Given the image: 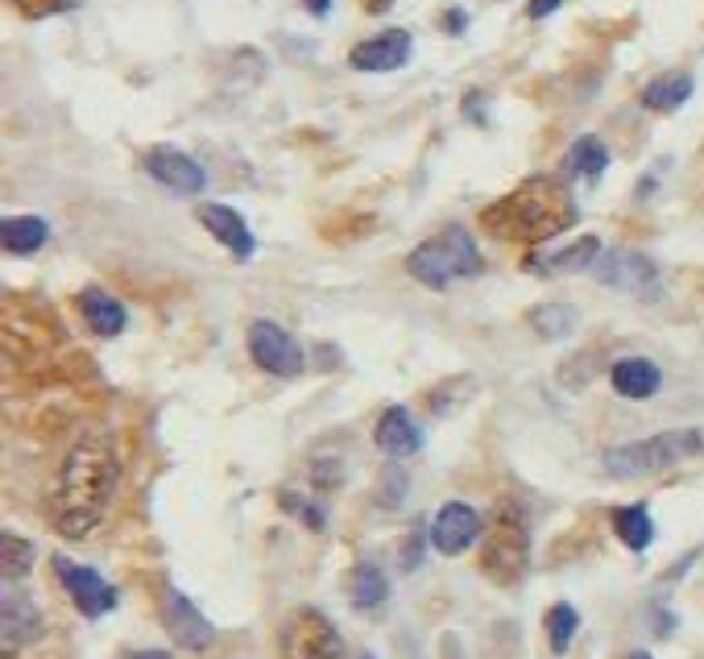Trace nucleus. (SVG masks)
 <instances>
[{
  "mask_svg": "<svg viewBox=\"0 0 704 659\" xmlns=\"http://www.w3.org/2000/svg\"><path fill=\"white\" fill-rule=\"evenodd\" d=\"M448 30H452V33L465 30V13H460V9H452V13H448Z\"/></svg>",
  "mask_w": 704,
  "mask_h": 659,
  "instance_id": "obj_32",
  "label": "nucleus"
},
{
  "mask_svg": "<svg viewBox=\"0 0 704 659\" xmlns=\"http://www.w3.org/2000/svg\"><path fill=\"white\" fill-rule=\"evenodd\" d=\"M601 241L596 236H580L572 241L568 250H555V253H531L527 257V270L539 274V278H560V274H580V270H593L601 262Z\"/></svg>",
  "mask_w": 704,
  "mask_h": 659,
  "instance_id": "obj_15",
  "label": "nucleus"
},
{
  "mask_svg": "<svg viewBox=\"0 0 704 659\" xmlns=\"http://www.w3.org/2000/svg\"><path fill=\"white\" fill-rule=\"evenodd\" d=\"M200 220H204L207 233L216 236L220 245L233 253L236 262H249L253 250H257V241H253L249 224H245V216H241L236 207H228V204H204V207H200Z\"/></svg>",
  "mask_w": 704,
  "mask_h": 659,
  "instance_id": "obj_16",
  "label": "nucleus"
},
{
  "mask_svg": "<svg viewBox=\"0 0 704 659\" xmlns=\"http://www.w3.org/2000/svg\"><path fill=\"white\" fill-rule=\"evenodd\" d=\"M145 171L154 174V183L171 187L174 195H200L207 187V171L191 154L174 150V145H154L145 154Z\"/></svg>",
  "mask_w": 704,
  "mask_h": 659,
  "instance_id": "obj_12",
  "label": "nucleus"
},
{
  "mask_svg": "<svg viewBox=\"0 0 704 659\" xmlns=\"http://www.w3.org/2000/svg\"><path fill=\"white\" fill-rule=\"evenodd\" d=\"M481 224L493 236H506L518 245H548L551 236L568 233L577 224V204L555 179H527L506 200L489 204L481 212Z\"/></svg>",
  "mask_w": 704,
  "mask_h": 659,
  "instance_id": "obj_2",
  "label": "nucleus"
},
{
  "mask_svg": "<svg viewBox=\"0 0 704 659\" xmlns=\"http://www.w3.org/2000/svg\"><path fill=\"white\" fill-rule=\"evenodd\" d=\"M622 659H651V651H630V656H622Z\"/></svg>",
  "mask_w": 704,
  "mask_h": 659,
  "instance_id": "obj_35",
  "label": "nucleus"
},
{
  "mask_svg": "<svg viewBox=\"0 0 704 659\" xmlns=\"http://www.w3.org/2000/svg\"><path fill=\"white\" fill-rule=\"evenodd\" d=\"M303 4H307V9H312L315 17H324L331 9V0H303Z\"/></svg>",
  "mask_w": 704,
  "mask_h": 659,
  "instance_id": "obj_31",
  "label": "nucleus"
},
{
  "mask_svg": "<svg viewBox=\"0 0 704 659\" xmlns=\"http://www.w3.org/2000/svg\"><path fill=\"white\" fill-rule=\"evenodd\" d=\"M79 315H83V324L95 332V336H121L129 324V312L121 307V298H112L109 291H100V286H83L79 291Z\"/></svg>",
  "mask_w": 704,
  "mask_h": 659,
  "instance_id": "obj_18",
  "label": "nucleus"
},
{
  "mask_svg": "<svg viewBox=\"0 0 704 659\" xmlns=\"http://www.w3.org/2000/svg\"><path fill=\"white\" fill-rule=\"evenodd\" d=\"M162 622H166L171 639L183 651H204L216 639V627L204 618V610L187 594H178V589H166V597H162Z\"/></svg>",
  "mask_w": 704,
  "mask_h": 659,
  "instance_id": "obj_10",
  "label": "nucleus"
},
{
  "mask_svg": "<svg viewBox=\"0 0 704 659\" xmlns=\"http://www.w3.org/2000/svg\"><path fill=\"white\" fill-rule=\"evenodd\" d=\"M481 539V515L469 503H443L431 523V548L443 556H460Z\"/></svg>",
  "mask_w": 704,
  "mask_h": 659,
  "instance_id": "obj_13",
  "label": "nucleus"
},
{
  "mask_svg": "<svg viewBox=\"0 0 704 659\" xmlns=\"http://www.w3.org/2000/svg\"><path fill=\"white\" fill-rule=\"evenodd\" d=\"M360 659H374V656H360Z\"/></svg>",
  "mask_w": 704,
  "mask_h": 659,
  "instance_id": "obj_36",
  "label": "nucleus"
},
{
  "mask_svg": "<svg viewBox=\"0 0 704 659\" xmlns=\"http://www.w3.org/2000/svg\"><path fill=\"white\" fill-rule=\"evenodd\" d=\"M531 324L543 332L548 341H560V336H568V328L577 324V312H572V307H563V303H548V307H534Z\"/></svg>",
  "mask_w": 704,
  "mask_h": 659,
  "instance_id": "obj_27",
  "label": "nucleus"
},
{
  "mask_svg": "<svg viewBox=\"0 0 704 659\" xmlns=\"http://www.w3.org/2000/svg\"><path fill=\"white\" fill-rule=\"evenodd\" d=\"M563 0H531V4H527V13L534 17V21H543V17H551L555 13V9H560Z\"/></svg>",
  "mask_w": 704,
  "mask_h": 659,
  "instance_id": "obj_30",
  "label": "nucleus"
},
{
  "mask_svg": "<svg viewBox=\"0 0 704 659\" xmlns=\"http://www.w3.org/2000/svg\"><path fill=\"white\" fill-rule=\"evenodd\" d=\"M282 506H286V510H290V515H298V518H303V523H307V527H312V531H324V527H328V515H324V510H315L312 503H298L295 494H282Z\"/></svg>",
  "mask_w": 704,
  "mask_h": 659,
  "instance_id": "obj_29",
  "label": "nucleus"
},
{
  "mask_svg": "<svg viewBox=\"0 0 704 659\" xmlns=\"http://www.w3.org/2000/svg\"><path fill=\"white\" fill-rule=\"evenodd\" d=\"M596 278L610 286V291H622V295H634V298H651L659 291V270L642 257V253H630V250H613V253H601V262H596Z\"/></svg>",
  "mask_w": 704,
  "mask_h": 659,
  "instance_id": "obj_9",
  "label": "nucleus"
},
{
  "mask_svg": "<svg viewBox=\"0 0 704 659\" xmlns=\"http://www.w3.org/2000/svg\"><path fill=\"white\" fill-rule=\"evenodd\" d=\"M121 486V456L109 432H83L63 456L47 498L50 527L63 539H88L104 523L112 498Z\"/></svg>",
  "mask_w": 704,
  "mask_h": 659,
  "instance_id": "obj_1",
  "label": "nucleus"
},
{
  "mask_svg": "<svg viewBox=\"0 0 704 659\" xmlns=\"http://www.w3.org/2000/svg\"><path fill=\"white\" fill-rule=\"evenodd\" d=\"M390 4H394V0H365V9H369V13H386Z\"/></svg>",
  "mask_w": 704,
  "mask_h": 659,
  "instance_id": "obj_33",
  "label": "nucleus"
},
{
  "mask_svg": "<svg viewBox=\"0 0 704 659\" xmlns=\"http://www.w3.org/2000/svg\"><path fill=\"white\" fill-rule=\"evenodd\" d=\"M0 236H4V250L17 253V257H25V253H38L47 245L50 224L38 216H9L4 220V229H0Z\"/></svg>",
  "mask_w": 704,
  "mask_h": 659,
  "instance_id": "obj_23",
  "label": "nucleus"
},
{
  "mask_svg": "<svg viewBox=\"0 0 704 659\" xmlns=\"http://www.w3.org/2000/svg\"><path fill=\"white\" fill-rule=\"evenodd\" d=\"M386 597H390V581L377 565H357L348 572V601L357 610H377L386 606Z\"/></svg>",
  "mask_w": 704,
  "mask_h": 659,
  "instance_id": "obj_20",
  "label": "nucleus"
},
{
  "mask_svg": "<svg viewBox=\"0 0 704 659\" xmlns=\"http://www.w3.org/2000/svg\"><path fill=\"white\" fill-rule=\"evenodd\" d=\"M543 630H548V647L551 656H568V647L577 643V630H580V614L577 606H568V601H555L543 618Z\"/></svg>",
  "mask_w": 704,
  "mask_h": 659,
  "instance_id": "obj_25",
  "label": "nucleus"
},
{
  "mask_svg": "<svg viewBox=\"0 0 704 659\" xmlns=\"http://www.w3.org/2000/svg\"><path fill=\"white\" fill-rule=\"evenodd\" d=\"M282 659H345V639L324 610L303 606L286 618L278 639Z\"/></svg>",
  "mask_w": 704,
  "mask_h": 659,
  "instance_id": "obj_6",
  "label": "nucleus"
},
{
  "mask_svg": "<svg viewBox=\"0 0 704 659\" xmlns=\"http://www.w3.org/2000/svg\"><path fill=\"white\" fill-rule=\"evenodd\" d=\"M54 572H59V581H63V589L71 594V601L79 606L83 618H104V614L116 610V589L95 568L75 565L67 556H54Z\"/></svg>",
  "mask_w": 704,
  "mask_h": 659,
  "instance_id": "obj_8",
  "label": "nucleus"
},
{
  "mask_svg": "<svg viewBox=\"0 0 704 659\" xmlns=\"http://www.w3.org/2000/svg\"><path fill=\"white\" fill-rule=\"evenodd\" d=\"M407 274L415 283L431 286V291H448L460 278L481 274V250L469 236V229L448 224L443 233H436L431 241H422L419 250L407 257Z\"/></svg>",
  "mask_w": 704,
  "mask_h": 659,
  "instance_id": "obj_3",
  "label": "nucleus"
},
{
  "mask_svg": "<svg viewBox=\"0 0 704 659\" xmlns=\"http://www.w3.org/2000/svg\"><path fill=\"white\" fill-rule=\"evenodd\" d=\"M125 659H171V656H166V651H133V656Z\"/></svg>",
  "mask_w": 704,
  "mask_h": 659,
  "instance_id": "obj_34",
  "label": "nucleus"
},
{
  "mask_svg": "<svg viewBox=\"0 0 704 659\" xmlns=\"http://www.w3.org/2000/svg\"><path fill=\"white\" fill-rule=\"evenodd\" d=\"M17 13L38 21V17H54V13H71L79 0H9Z\"/></svg>",
  "mask_w": 704,
  "mask_h": 659,
  "instance_id": "obj_28",
  "label": "nucleus"
},
{
  "mask_svg": "<svg viewBox=\"0 0 704 659\" xmlns=\"http://www.w3.org/2000/svg\"><path fill=\"white\" fill-rule=\"evenodd\" d=\"M374 439L390 460H407V456H415L422 448V432H419V424L410 419L407 407L381 410V419H377V427H374Z\"/></svg>",
  "mask_w": 704,
  "mask_h": 659,
  "instance_id": "obj_17",
  "label": "nucleus"
},
{
  "mask_svg": "<svg viewBox=\"0 0 704 659\" xmlns=\"http://www.w3.org/2000/svg\"><path fill=\"white\" fill-rule=\"evenodd\" d=\"M605 166H610V150H605V142L593 138V133L577 138L572 150H568V158H563V171L580 174V179H601Z\"/></svg>",
  "mask_w": 704,
  "mask_h": 659,
  "instance_id": "obj_22",
  "label": "nucleus"
},
{
  "mask_svg": "<svg viewBox=\"0 0 704 659\" xmlns=\"http://www.w3.org/2000/svg\"><path fill=\"white\" fill-rule=\"evenodd\" d=\"M410 59V33L407 30H386L369 38V42H360L353 47L348 54V63L357 67V71H369V75H381V71H398V67Z\"/></svg>",
  "mask_w": 704,
  "mask_h": 659,
  "instance_id": "obj_14",
  "label": "nucleus"
},
{
  "mask_svg": "<svg viewBox=\"0 0 704 659\" xmlns=\"http://www.w3.org/2000/svg\"><path fill=\"white\" fill-rule=\"evenodd\" d=\"M692 88H696L692 75L675 71V75H663L655 79V83H646V88H642V104L651 112H675L692 95Z\"/></svg>",
  "mask_w": 704,
  "mask_h": 659,
  "instance_id": "obj_24",
  "label": "nucleus"
},
{
  "mask_svg": "<svg viewBox=\"0 0 704 659\" xmlns=\"http://www.w3.org/2000/svg\"><path fill=\"white\" fill-rule=\"evenodd\" d=\"M249 357L257 369H266L274 377H298L307 369L303 345L274 320H253L249 324Z\"/></svg>",
  "mask_w": 704,
  "mask_h": 659,
  "instance_id": "obj_7",
  "label": "nucleus"
},
{
  "mask_svg": "<svg viewBox=\"0 0 704 659\" xmlns=\"http://www.w3.org/2000/svg\"><path fill=\"white\" fill-rule=\"evenodd\" d=\"M38 639H42V610L25 594L9 589L0 601V651H4V659L21 656Z\"/></svg>",
  "mask_w": 704,
  "mask_h": 659,
  "instance_id": "obj_11",
  "label": "nucleus"
},
{
  "mask_svg": "<svg viewBox=\"0 0 704 659\" xmlns=\"http://www.w3.org/2000/svg\"><path fill=\"white\" fill-rule=\"evenodd\" d=\"M33 560H38V548H33L25 535H17V531L0 535V565H4V577H9V581H25Z\"/></svg>",
  "mask_w": 704,
  "mask_h": 659,
  "instance_id": "obj_26",
  "label": "nucleus"
},
{
  "mask_svg": "<svg viewBox=\"0 0 704 659\" xmlns=\"http://www.w3.org/2000/svg\"><path fill=\"white\" fill-rule=\"evenodd\" d=\"M613 531H618V539H622L630 551H646V548H651V539H655L651 510H646L642 503L618 506V510H613Z\"/></svg>",
  "mask_w": 704,
  "mask_h": 659,
  "instance_id": "obj_21",
  "label": "nucleus"
},
{
  "mask_svg": "<svg viewBox=\"0 0 704 659\" xmlns=\"http://www.w3.org/2000/svg\"><path fill=\"white\" fill-rule=\"evenodd\" d=\"M531 568V531L527 515L514 503H501L493 510L489 531L481 535V572L493 585H518Z\"/></svg>",
  "mask_w": 704,
  "mask_h": 659,
  "instance_id": "obj_4",
  "label": "nucleus"
},
{
  "mask_svg": "<svg viewBox=\"0 0 704 659\" xmlns=\"http://www.w3.org/2000/svg\"><path fill=\"white\" fill-rule=\"evenodd\" d=\"M704 448V436L696 427H680V432H659L651 439H634V444H618L605 453V469L613 477H651L672 465H684Z\"/></svg>",
  "mask_w": 704,
  "mask_h": 659,
  "instance_id": "obj_5",
  "label": "nucleus"
},
{
  "mask_svg": "<svg viewBox=\"0 0 704 659\" xmlns=\"http://www.w3.org/2000/svg\"><path fill=\"white\" fill-rule=\"evenodd\" d=\"M610 382L613 391L622 394V398H651V394H659V386H663V374H659L655 362H646V357H622V362H613L610 369Z\"/></svg>",
  "mask_w": 704,
  "mask_h": 659,
  "instance_id": "obj_19",
  "label": "nucleus"
}]
</instances>
